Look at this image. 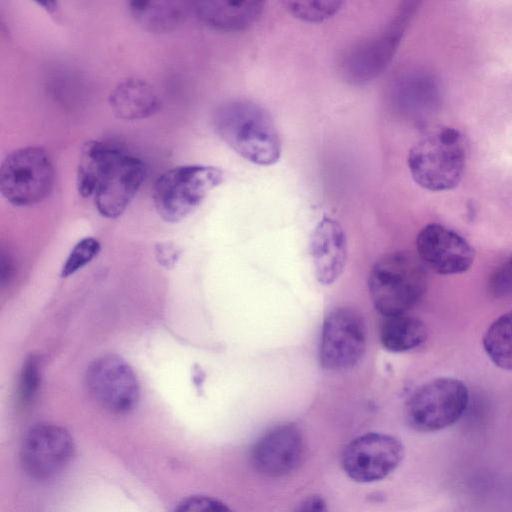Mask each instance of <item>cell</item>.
<instances>
[{"label":"cell","instance_id":"6da1fadb","mask_svg":"<svg viewBox=\"0 0 512 512\" xmlns=\"http://www.w3.org/2000/svg\"><path fill=\"white\" fill-rule=\"evenodd\" d=\"M145 178L144 163L119 148L98 140L82 147L77 167V189L81 196H94L99 213L120 216Z\"/></svg>","mask_w":512,"mask_h":512},{"label":"cell","instance_id":"7a4b0ae2","mask_svg":"<svg viewBox=\"0 0 512 512\" xmlns=\"http://www.w3.org/2000/svg\"><path fill=\"white\" fill-rule=\"evenodd\" d=\"M213 122L222 140L247 161L269 166L279 160L282 145L275 123L257 103L228 101L217 108Z\"/></svg>","mask_w":512,"mask_h":512},{"label":"cell","instance_id":"3957f363","mask_svg":"<svg viewBox=\"0 0 512 512\" xmlns=\"http://www.w3.org/2000/svg\"><path fill=\"white\" fill-rule=\"evenodd\" d=\"M466 144L455 128L440 127L428 132L409 150L407 164L420 187L433 191L455 188L466 167Z\"/></svg>","mask_w":512,"mask_h":512},{"label":"cell","instance_id":"277c9868","mask_svg":"<svg viewBox=\"0 0 512 512\" xmlns=\"http://www.w3.org/2000/svg\"><path fill=\"white\" fill-rule=\"evenodd\" d=\"M371 300L382 316L406 313L427 287L424 264L408 252H393L373 265L368 279Z\"/></svg>","mask_w":512,"mask_h":512},{"label":"cell","instance_id":"5b68a950","mask_svg":"<svg viewBox=\"0 0 512 512\" xmlns=\"http://www.w3.org/2000/svg\"><path fill=\"white\" fill-rule=\"evenodd\" d=\"M223 179V172L213 166L184 165L169 169L155 181V208L165 221H180L192 213Z\"/></svg>","mask_w":512,"mask_h":512},{"label":"cell","instance_id":"8992f818","mask_svg":"<svg viewBox=\"0 0 512 512\" xmlns=\"http://www.w3.org/2000/svg\"><path fill=\"white\" fill-rule=\"evenodd\" d=\"M469 403L466 384L456 378L440 377L418 387L406 406L409 425L419 432H436L455 424Z\"/></svg>","mask_w":512,"mask_h":512},{"label":"cell","instance_id":"52a82bcc","mask_svg":"<svg viewBox=\"0 0 512 512\" xmlns=\"http://www.w3.org/2000/svg\"><path fill=\"white\" fill-rule=\"evenodd\" d=\"M53 182V164L41 147L16 149L1 163L0 191L13 205L29 206L42 201L51 191Z\"/></svg>","mask_w":512,"mask_h":512},{"label":"cell","instance_id":"ba28073f","mask_svg":"<svg viewBox=\"0 0 512 512\" xmlns=\"http://www.w3.org/2000/svg\"><path fill=\"white\" fill-rule=\"evenodd\" d=\"M419 2H403L393 20L381 34L350 50L342 67L348 81L362 84L378 76L393 58Z\"/></svg>","mask_w":512,"mask_h":512},{"label":"cell","instance_id":"9c48e42d","mask_svg":"<svg viewBox=\"0 0 512 512\" xmlns=\"http://www.w3.org/2000/svg\"><path fill=\"white\" fill-rule=\"evenodd\" d=\"M86 387L95 402L106 411L123 415L140 399L137 376L122 357L107 354L94 359L85 375Z\"/></svg>","mask_w":512,"mask_h":512},{"label":"cell","instance_id":"30bf717a","mask_svg":"<svg viewBox=\"0 0 512 512\" xmlns=\"http://www.w3.org/2000/svg\"><path fill=\"white\" fill-rule=\"evenodd\" d=\"M365 348V322L356 310L337 307L326 315L319 345V360L323 369H350L361 360Z\"/></svg>","mask_w":512,"mask_h":512},{"label":"cell","instance_id":"8fae6325","mask_svg":"<svg viewBox=\"0 0 512 512\" xmlns=\"http://www.w3.org/2000/svg\"><path fill=\"white\" fill-rule=\"evenodd\" d=\"M75 443L65 428L52 423H39L30 428L21 446V464L31 478L51 479L70 464Z\"/></svg>","mask_w":512,"mask_h":512},{"label":"cell","instance_id":"7c38bea8","mask_svg":"<svg viewBox=\"0 0 512 512\" xmlns=\"http://www.w3.org/2000/svg\"><path fill=\"white\" fill-rule=\"evenodd\" d=\"M404 458L402 442L389 434L371 432L353 439L342 453V467L349 478L360 483L384 479Z\"/></svg>","mask_w":512,"mask_h":512},{"label":"cell","instance_id":"4fadbf2b","mask_svg":"<svg viewBox=\"0 0 512 512\" xmlns=\"http://www.w3.org/2000/svg\"><path fill=\"white\" fill-rule=\"evenodd\" d=\"M416 250L424 266L439 275L462 274L475 259V251L464 237L437 223L419 231Z\"/></svg>","mask_w":512,"mask_h":512},{"label":"cell","instance_id":"5bb4252c","mask_svg":"<svg viewBox=\"0 0 512 512\" xmlns=\"http://www.w3.org/2000/svg\"><path fill=\"white\" fill-rule=\"evenodd\" d=\"M304 444L299 428L281 424L263 434L253 445L250 458L254 469L267 477L294 471L301 462Z\"/></svg>","mask_w":512,"mask_h":512},{"label":"cell","instance_id":"9a60e30c","mask_svg":"<svg viewBox=\"0 0 512 512\" xmlns=\"http://www.w3.org/2000/svg\"><path fill=\"white\" fill-rule=\"evenodd\" d=\"M310 254L318 282L333 284L347 260L346 236L337 220L325 216L319 221L310 236Z\"/></svg>","mask_w":512,"mask_h":512},{"label":"cell","instance_id":"2e32d148","mask_svg":"<svg viewBox=\"0 0 512 512\" xmlns=\"http://www.w3.org/2000/svg\"><path fill=\"white\" fill-rule=\"evenodd\" d=\"M262 1H198L197 17L206 25L221 31H239L256 22L264 9Z\"/></svg>","mask_w":512,"mask_h":512},{"label":"cell","instance_id":"e0dca14e","mask_svg":"<svg viewBox=\"0 0 512 512\" xmlns=\"http://www.w3.org/2000/svg\"><path fill=\"white\" fill-rule=\"evenodd\" d=\"M113 113L123 120H139L155 114L161 108V100L147 81L127 78L120 81L109 95Z\"/></svg>","mask_w":512,"mask_h":512},{"label":"cell","instance_id":"ac0fdd59","mask_svg":"<svg viewBox=\"0 0 512 512\" xmlns=\"http://www.w3.org/2000/svg\"><path fill=\"white\" fill-rule=\"evenodd\" d=\"M427 338V328L422 320L407 313L383 316L379 339L389 352L402 353L422 345Z\"/></svg>","mask_w":512,"mask_h":512},{"label":"cell","instance_id":"d6986e66","mask_svg":"<svg viewBox=\"0 0 512 512\" xmlns=\"http://www.w3.org/2000/svg\"><path fill=\"white\" fill-rule=\"evenodd\" d=\"M129 10L146 30L164 33L173 30L183 20L185 8L174 1H131Z\"/></svg>","mask_w":512,"mask_h":512},{"label":"cell","instance_id":"ffe728a7","mask_svg":"<svg viewBox=\"0 0 512 512\" xmlns=\"http://www.w3.org/2000/svg\"><path fill=\"white\" fill-rule=\"evenodd\" d=\"M482 346L495 366L512 371V310L490 324L483 335Z\"/></svg>","mask_w":512,"mask_h":512},{"label":"cell","instance_id":"44dd1931","mask_svg":"<svg viewBox=\"0 0 512 512\" xmlns=\"http://www.w3.org/2000/svg\"><path fill=\"white\" fill-rule=\"evenodd\" d=\"M286 9L295 18L310 22L319 23L336 15L343 7V1H284Z\"/></svg>","mask_w":512,"mask_h":512},{"label":"cell","instance_id":"7402d4cb","mask_svg":"<svg viewBox=\"0 0 512 512\" xmlns=\"http://www.w3.org/2000/svg\"><path fill=\"white\" fill-rule=\"evenodd\" d=\"M41 382V363L35 356H29L22 365L17 396L22 405H27L35 398Z\"/></svg>","mask_w":512,"mask_h":512},{"label":"cell","instance_id":"603a6c76","mask_svg":"<svg viewBox=\"0 0 512 512\" xmlns=\"http://www.w3.org/2000/svg\"><path fill=\"white\" fill-rule=\"evenodd\" d=\"M100 250L99 242L92 238L86 237L80 240L69 253L61 270L62 277L73 275L93 258L97 256Z\"/></svg>","mask_w":512,"mask_h":512},{"label":"cell","instance_id":"cb8c5ba5","mask_svg":"<svg viewBox=\"0 0 512 512\" xmlns=\"http://www.w3.org/2000/svg\"><path fill=\"white\" fill-rule=\"evenodd\" d=\"M488 291L498 299L512 296V257L491 273L488 279Z\"/></svg>","mask_w":512,"mask_h":512},{"label":"cell","instance_id":"d4e9b609","mask_svg":"<svg viewBox=\"0 0 512 512\" xmlns=\"http://www.w3.org/2000/svg\"><path fill=\"white\" fill-rule=\"evenodd\" d=\"M174 512H232V510L216 498L193 495L183 499Z\"/></svg>","mask_w":512,"mask_h":512},{"label":"cell","instance_id":"484cf974","mask_svg":"<svg viewBox=\"0 0 512 512\" xmlns=\"http://www.w3.org/2000/svg\"><path fill=\"white\" fill-rule=\"evenodd\" d=\"M295 512H328V507L322 496L310 495L299 504Z\"/></svg>","mask_w":512,"mask_h":512},{"label":"cell","instance_id":"4316f807","mask_svg":"<svg viewBox=\"0 0 512 512\" xmlns=\"http://www.w3.org/2000/svg\"><path fill=\"white\" fill-rule=\"evenodd\" d=\"M12 264L8 257H6L3 253L1 256V281L5 282L7 278L10 277L12 272Z\"/></svg>","mask_w":512,"mask_h":512},{"label":"cell","instance_id":"83f0119b","mask_svg":"<svg viewBox=\"0 0 512 512\" xmlns=\"http://www.w3.org/2000/svg\"><path fill=\"white\" fill-rule=\"evenodd\" d=\"M38 4L44 7L48 12L56 10L57 2H38Z\"/></svg>","mask_w":512,"mask_h":512}]
</instances>
